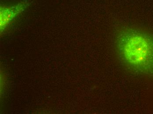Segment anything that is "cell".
Masks as SVG:
<instances>
[{"instance_id": "6da1fadb", "label": "cell", "mask_w": 153, "mask_h": 114, "mask_svg": "<svg viewBox=\"0 0 153 114\" xmlns=\"http://www.w3.org/2000/svg\"><path fill=\"white\" fill-rule=\"evenodd\" d=\"M117 40L125 63L138 73L153 76V36L130 29L123 31Z\"/></svg>"}, {"instance_id": "7a4b0ae2", "label": "cell", "mask_w": 153, "mask_h": 114, "mask_svg": "<svg viewBox=\"0 0 153 114\" xmlns=\"http://www.w3.org/2000/svg\"><path fill=\"white\" fill-rule=\"evenodd\" d=\"M23 5L19 4L13 7H1V26L3 27L4 25H7V22L12 20L17 14L22 10Z\"/></svg>"}]
</instances>
